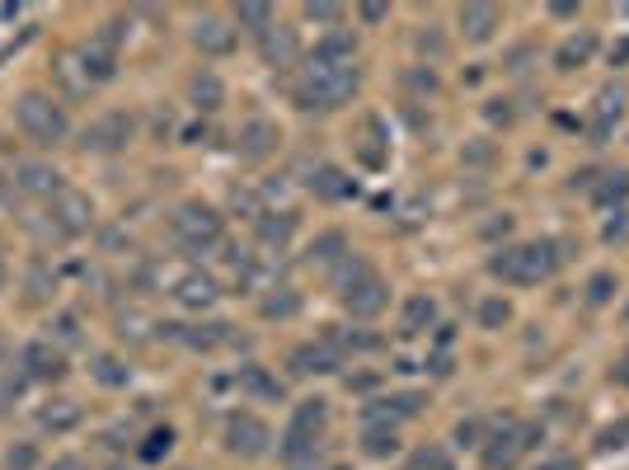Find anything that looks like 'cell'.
Masks as SVG:
<instances>
[{"mask_svg":"<svg viewBox=\"0 0 629 470\" xmlns=\"http://www.w3.org/2000/svg\"><path fill=\"white\" fill-rule=\"evenodd\" d=\"M334 282H338V301H343V311L353 315V320H376V315L390 306L385 278L367 264V259H357V254H348V259L338 264Z\"/></svg>","mask_w":629,"mask_h":470,"instance_id":"6da1fadb","label":"cell"},{"mask_svg":"<svg viewBox=\"0 0 629 470\" xmlns=\"http://www.w3.org/2000/svg\"><path fill=\"white\" fill-rule=\"evenodd\" d=\"M564 245H554V240H531V245H507L489 259V273L493 278L512 282V287H531V282L550 278L554 268L564 264Z\"/></svg>","mask_w":629,"mask_h":470,"instance_id":"7a4b0ae2","label":"cell"},{"mask_svg":"<svg viewBox=\"0 0 629 470\" xmlns=\"http://www.w3.org/2000/svg\"><path fill=\"white\" fill-rule=\"evenodd\" d=\"M353 94H357V66H329L310 57V66L296 80V104L301 109H343Z\"/></svg>","mask_w":629,"mask_h":470,"instance_id":"3957f363","label":"cell"},{"mask_svg":"<svg viewBox=\"0 0 629 470\" xmlns=\"http://www.w3.org/2000/svg\"><path fill=\"white\" fill-rule=\"evenodd\" d=\"M15 123L19 132L29 141H38V146H57V141H66V132H71V118H66V109L52 99V94H24L15 104Z\"/></svg>","mask_w":629,"mask_h":470,"instance_id":"277c9868","label":"cell"},{"mask_svg":"<svg viewBox=\"0 0 629 470\" xmlns=\"http://www.w3.org/2000/svg\"><path fill=\"white\" fill-rule=\"evenodd\" d=\"M169 231H174V240H179V250L207 254L212 245H221V235H226V221H221V212H212L207 203H184V207H174V217H169Z\"/></svg>","mask_w":629,"mask_h":470,"instance_id":"5b68a950","label":"cell"},{"mask_svg":"<svg viewBox=\"0 0 629 470\" xmlns=\"http://www.w3.org/2000/svg\"><path fill=\"white\" fill-rule=\"evenodd\" d=\"M94 226V203L80 193V188H62L52 203H47V231L57 240H76Z\"/></svg>","mask_w":629,"mask_h":470,"instance_id":"8992f818","label":"cell"},{"mask_svg":"<svg viewBox=\"0 0 629 470\" xmlns=\"http://www.w3.org/2000/svg\"><path fill=\"white\" fill-rule=\"evenodd\" d=\"M531 447H536V428L531 423H507L484 442V470H517V461Z\"/></svg>","mask_w":629,"mask_h":470,"instance_id":"52a82bcc","label":"cell"},{"mask_svg":"<svg viewBox=\"0 0 629 470\" xmlns=\"http://www.w3.org/2000/svg\"><path fill=\"white\" fill-rule=\"evenodd\" d=\"M10 179H15V188L24 193V198H43V203H52V198L66 188L62 174L52 170V165H43V160H15Z\"/></svg>","mask_w":629,"mask_h":470,"instance_id":"ba28073f","label":"cell"},{"mask_svg":"<svg viewBox=\"0 0 629 470\" xmlns=\"http://www.w3.org/2000/svg\"><path fill=\"white\" fill-rule=\"evenodd\" d=\"M169 297L179 301L184 311H207V306L221 297V287H216V278H207L202 268H184V273H174V282H169Z\"/></svg>","mask_w":629,"mask_h":470,"instance_id":"9c48e42d","label":"cell"},{"mask_svg":"<svg viewBox=\"0 0 629 470\" xmlns=\"http://www.w3.org/2000/svg\"><path fill=\"white\" fill-rule=\"evenodd\" d=\"M268 442H273V433H268L263 419H254V414H231V423H226V447H231L235 456H263Z\"/></svg>","mask_w":629,"mask_h":470,"instance_id":"30bf717a","label":"cell"},{"mask_svg":"<svg viewBox=\"0 0 629 470\" xmlns=\"http://www.w3.org/2000/svg\"><path fill=\"white\" fill-rule=\"evenodd\" d=\"M418 409H423V395L404 391V395H390V400H371L362 409V428H399L404 419H414Z\"/></svg>","mask_w":629,"mask_h":470,"instance_id":"8fae6325","label":"cell"},{"mask_svg":"<svg viewBox=\"0 0 629 470\" xmlns=\"http://www.w3.org/2000/svg\"><path fill=\"white\" fill-rule=\"evenodd\" d=\"M259 52H263V66L287 71V66H296V57H301V38H296V29H287V24H273L268 33H259Z\"/></svg>","mask_w":629,"mask_h":470,"instance_id":"7c38bea8","label":"cell"},{"mask_svg":"<svg viewBox=\"0 0 629 470\" xmlns=\"http://www.w3.org/2000/svg\"><path fill=\"white\" fill-rule=\"evenodd\" d=\"M132 118L127 113H104L94 127H85V151H123L132 141Z\"/></svg>","mask_w":629,"mask_h":470,"instance_id":"4fadbf2b","label":"cell"},{"mask_svg":"<svg viewBox=\"0 0 629 470\" xmlns=\"http://www.w3.org/2000/svg\"><path fill=\"white\" fill-rule=\"evenodd\" d=\"M343 367V353H338L334 339H320V344H306L292 353V372L296 376H324Z\"/></svg>","mask_w":629,"mask_h":470,"instance_id":"5bb4252c","label":"cell"},{"mask_svg":"<svg viewBox=\"0 0 629 470\" xmlns=\"http://www.w3.org/2000/svg\"><path fill=\"white\" fill-rule=\"evenodd\" d=\"M277 141H282L277 123H268V118H249V123L240 127L235 146H240V156H245V160H268L277 151Z\"/></svg>","mask_w":629,"mask_h":470,"instance_id":"9a60e30c","label":"cell"},{"mask_svg":"<svg viewBox=\"0 0 629 470\" xmlns=\"http://www.w3.org/2000/svg\"><path fill=\"white\" fill-rule=\"evenodd\" d=\"M310 193L324 198V203H343V198H353L357 193V184L338 170V165H315V170H310Z\"/></svg>","mask_w":629,"mask_h":470,"instance_id":"2e32d148","label":"cell"},{"mask_svg":"<svg viewBox=\"0 0 629 470\" xmlns=\"http://www.w3.org/2000/svg\"><path fill=\"white\" fill-rule=\"evenodd\" d=\"M19 367L29 376H38V381H57V376H62V348H52L47 339H38V344H29L19 353Z\"/></svg>","mask_w":629,"mask_h":470,"instance_id":"e0dca14e","label":"cell"},{"mask_svg":"<svg viewBox=\"0 0 629 470\" xmlns=\"http://www.w3.org/2000/svg\"><path fill=\"white\" fill-rule=\"evenodd\" d=\"M456 24H461V33L470 43H489L493 29L503 24V15H498V5H465L461 15H456Z\"/></svg>","mask_w":629,"mask_h":470,"instance_id":"ac0fdd59","label":"cell"},{"mask_svg":"<svg viewBox=\"0 0 629 470\" xmlns=\"http://www.w3.org/2000/svg\"><path fill=\"white\" fill-rule=\"evenodd\" d=\"M193 43H198V52H207V57H226L235 47V29H226L216 15H202L198 29H193Z\"/></svg>","mask_w":629,"mask_h":470,"instance_id":"d6986e66","label":"cell"},{"mask_svg":"<svg viewBox=\"0 0 629 470\" xmlns=\"http://www.w3.org/2000/svg\"><path fill=\"white\" fill-rule=\"evenodd\" d=\"M620 113H625V90L620 85H606L597 94V118H592V141H606L611 137V127L620 123Z\"/></svg>","mask_w":629,"mask_h":470,"instance_id":"ffe728a7","label":"cell"},{"mask_svg":"<svg viewBox=\"0 0 629 470\" xmlns=\"http://www.w3.org/2000/svg\"><path fill=\"white\" fill-rule=\"evenodd\" d=\"M592 52H597V33H573V38H564L559 43V52H554V66L559 71H578V66L592 62Z\"/></svg>","mask_w":629,"mask_h":470,"instance_id":"44dd1931","label":"cell"},{"mask_svg":"<svg viewBox=\"0 0 629 470\" xmlns=\"http://www.w3.org/2000/svg\"><path fill=\"white\" fill-rule=\"evenodd\" d=\"M80 66H85V76H90V85H99V80H113V71H118V52L108 43H99L94 38L85 52H80Z\"/></svg>","mask_w":629,"mask_h":470,"instance_id":"7402d4cb","label":"cell"},{"mask_svg":"<svg viewBox=\"0 0 629 470\" xmlns=\"http://www.w3.org/2000/svg\"><path fill=\"white\" fill-rule=\"evenodd\" d=\"M348 254H353V250H348L343 231H324L320 240H310V264H320V268H338Z\"/></svg>","mask_w":629,"mask_h":470,"instance_id":"603a6c76","label":"cell"},{"mask_svg":"<svg viewBox=\"0 0 629 470\" xmlns=\"http://www.w3.org/2000/svg\"><path fill=\"white\" fill-rule=\"evenodd\" d=\"M353 33H329V38H320L315 43V62H329V66H353Z\"/></svg>","mask_w":629,"mask_h":470,"instance_id":"cb8c5ba5","label":"cell"},{"mask_svg":"<svg viewBox=\"0 0 629 470\" xmlns=\"http://www.w3.org/2000/svg\"><path fill=\"white\" fill-rule=\"evenodd\" d=\"M80 419H85V409H80L76 400H57V405H47L43 414H38V423L52 428V433H71Z\"/></svg>","mask_w":629,"mask_h":470,"instance_id":"d4e9b609","label":"cell"},{"mask_svg":"<svg viewBox=\"0 0 629 470\" xmlns=\"http://www.w3.org/2000/svg\"><path fill=\"white\" fill-rule=\"evenodd\" d=\"M292 231H296L292 212H268V217L259 221V240H263V245H277V250L292 240Z\"/></svg>","mask_w":629,"mask_h":470,"instance_id":"484cf974","label":"cell"},{"mask_svg":"<svg viewBox=\"0 0 629 470\" xmlns=\"http://www.w3.org/2000/svg\"><path fill=\"white\" fill-rule=\"evenodd\" d=\"M193 104H198V109H221V104H226V85H221V80L212 76V71H202V76H193Z\"/></svg>","mask_w":629,"mask_h":470,"instance_id":"4316f807","label":"cell"},{"mask_svg":"<svg viewBox=\"0 0 629 470\" xmlns=\"http://www.w3.org/2000/svg\"><path fill=\"white\" fill-rule=\"evenodd\" d=\"M24 386H29V372L19 367V362H5L0 367V409H10L24 395Z\"/></svg>","mask_w":629,"mask_h":470,"instance_id":"83f0119b","label":"cell"},{"mask_svg":"<svg viewBox=\"0 0 629 470\" xmlns=\"http://www.w3.org/2000/svg\"><path fill=\"white\" fill-rule=\"evenodd\" d=\"M57 76H62L66 94H90V76H85V66H80V52H66L62 62H57Z\"/></svg>","mask_w":629,"mask_h":470,"instance_id":"f1b7e54d","label":"cell"},{"mask_svg":"<svg viewBox=\"0 0 629 470\" xmlns=\"http://www.w3.org/2000/svg\"><path fill=\"white\" fill-rule=\"evenodd\" d=\"M296 311H301V292H292V287H273V297H263L268 320H292Z\"/></svg>","mask_w":629,"mask_h":470,"instance_id":"f546056e","label":"cell"},{"mask_svg":"<svg viewBox=\"0 0 629 470\" xmlns=\"http://www.w3.org/2000/svg\"><path fill=\"white\" fill-rule=\"evenodd\" d=\"M592 198H597L601 207H615V203H625V198H629V174H625V170H615V174H601V184L592 188Z\"/></svg>","mask_w":629,"mask_h":470,"instance_id":"4dcf8cb0","label":"cell"},{"mask_svg":"<svg viewBox=\"0 0 629 470\" xmlns=\"http://www.w3.org/2000/svg\"><path fill=\"white\" fill-rule=\"evenodd\" d=\"M240 386H245L249 395H259V400H282V386H277L263 367H245V372H240Z\"/></svg>","mask_w":629,"mask_h":470,"instance_id":"1f68e13d","label":"cell"},{"mask_svg":"<svg viewBox=\"0 0 629 470\" xmlns=\"http://www.w3.org/2000/svg\"><path fill=\"white\" fill-rule=\"evenodd\" d=\"M432 315H437L432 297H409V301H404V334H418V329H428Z\"/></svg>","mask_w":629,"mask_h":470,"instance_id":"d6a6232c","label":"cell"},{"mask_svg":"<svg viewBox=\"0 0 629 470\" xmlns=\"http://www.w3.org/2000/svg\"><path fill=\"white\" fill-rule=\"evenodd\" d=\"M235 24H245V29H254V33H268L273 29V10H268V5H240V10H235Z\"/></svg>","mask_w":629,"mask_h":470,"instance_id":"836d02e7","label":"cell"},{"mask_svg":"<svg viewBox=\"0 0 629 470\" xmlns=\"http://www.w3.org/2000/svg\"><path fill=\"white\" fill-rule=\"evenodd\" d=\"M507 320H512V306H507L503 297H489L484 306H479V325L484 329H503Z\"/></svg>","mask_w":629,"mask_h":470,"instance_id":"e575fe53","label":"cell"},{"mask_svg":"<svg viewBox=\"0 0 629 470\" xmlns=\"http://www.w3.org/2000/svg\"><path fill=\"white\" fill-rule=\"evenodd\" d=\"M620 447H629V419H615L597 433V452H620Z\"/></svg>","mask_w":629,"mask_h":470,"instance_id":"d590c367","label":"cell"},{"mask_svg":"<svg viewBox=\"0 0 629 470\" xmlns=\"http://www.w3.org/2000/svg\"><path fill=\"white\" fill-rule=\"evenodd\" d=\"M601 240H606V245H629V207H620V212H611V217H606V226H601Z\"/></svg>","mask_w":629,"mask_h":470,"instance_id":"8d00e7d4","label":"cell"},{"mask_svg":"<svg viewBox=\"0 0 629 470\" xmlns=\"http://www.w3.org/2000/svg\"><path fill=\"white\" fill-rule=\"evenodd\" d=\"M94 376H99L104 386H127V381H132V372H127L118 358H94Z\"/></svg>","mask_w":629,"mask_h":470,"instance_id":"74e56055","label":"cell"},{"mask_svg":"<svg viewBox=\"0 0 629 470\" xmlns=\"http://www.w3.org/2000/svg\"><path fill=\"white\" fill-rule=\"evenodd\" d=\"M409 470H456V466H451V456H446L442 447H423V452H414Z\"/></svg>","mask_w":629,"mask_h":470,"instance_id":"f35d334b","label":"cell"},{"mask_svg":"<svg viewBox=\"0 0 629 470\" xmlns=\"http://www.w3.org/2000/svg\"><path fill=\"white\" fill-rule=\"evenodd\" d=\"M399 442H395V428H367V452L371 456H385V452H395Z\"/></svg>","mask_w":629,"mask_h":470,"instance_id":"ab89813d","label":"cell"},{"mask_svg":"<svg viewBox=\"0 0 629 470\" xmlns=\"http://www.w3.org/2000/svg\"><path fill=\"white\" fill-rule=\"evenodd\" d=\"M611 292H615L611 273H597V278L587 282V301H592V306H606V301H611Z\"/></svg>","mask_w":629,"mask_h":470,"instance_id":"60d3db41","label":"cell"},{"mask_svg":"<svg viewBox=\"0 0 629 470\" xmlns=\"http://www.w3.org/2000/svg\"><path fill=\"white\" fill-rule=\"evenodd\" d=\"M310 24H343V5H306Z\"/></svg>","mask_w":629,"mask_h":470,"instance_id":"b9f144b4","label":"cell"},{"mask_svg":"<svg viewBox=\"0 0 629 470\" xmlns=\"http://www.w3.org/2000/svg\"><path fill=\"white\" fill-rule=\"evenodd\" d=\"M169 428H160V433H151V438H146V447H141V456H146V461H160V456L169 452Z\"/></svg>","mask_w":629,"mask_h":470,"instance_id":"7bdbcfd3","label":"cell"},{"mask_svg":"<svg viewBox=\"0 0 629 470\" xmlns=\"http://www.w3.org/2000/svg\"><path fill=\"white\" fill-rule=\"evenodd\" d=\"M118 334H123V339L132 334L137 344H141V339H151V334H146V320H141V315H118Z\"/></svg>","mask_w":629,"mask_h":470,"instance_id":"ee69618b","label":"cell"},{"mask_svg":"<svg viewBox=\"0 0 629 470\" xmlns=\"http://www.w3.org/2000/svg\"><path fill=\"white\" fill-rule=\"evenodd\" d=\"M5 461H10V470H29L33 466V447H10V456H5Z\"/></svg>","mask_w":629,"mask_h":470,"instance_id":"f6af8a7d","label":"cell"},{"mask_svg":"<svg viewBox=\"0 0 629 470\" xmlns=\"http://www.w3.org/2000/svg\"><path fill=\"white\" fill-rule=\"evenodd\" d=\"M456 438H461V447H475V438H479V419H465L461 428H456Z\"/></svg>","mask_w":629,"mask_h":470,"instance_id":"bcb514c9","label":"cell"},{"mask_svg":"<svg viewBox=\"0 0 629 470\" xmlns=\"http://www.w3.org/2000/svg\"><path fill=\"white\" fill-rule=\"evenodd\" d=\"M385 15H390V10H385V5H362V19H367V24H381Z\"/></svg>","mask_w":629,"mask_h":470,"instance_id":"7dc6e473","label":"cell"},{"mask_svg":"<svg viewBox=\"0 0 629 470\" xmlns=\"http://www.w3.org/2000/svg\"><path fill=\"white\" fill-rule=\"evenodd\" d=\"M615 386H625V391H629V353H625V358H620V367H615Z\"/></svg>","mask_w":629,"mask_h":470,"instance_id":"c3c4849f","label":"cell"},{"mask_svg":"<svg viewBox=\"0 0 629 470\" xmlns=\"http://www.w3.org/2000/svg\"><path fill=\"white\" fill-rule=\"evenodd\" d=\"M629 62V38H625V43H615L611 47V66H625Z\"/></svg>","mask_w":629,"mask_h":470,"instance_id":"681fc988","label":"cell"},{"mask_svg":"<svg viewBox=\"0 0 629 470\" xmlns=\"http://www.w3.org/2000/svg\"><path fill=\"white\" fill-rule=\"evenodd\" d=\"M57 329H62V339H66V344H76V339H80V329H76V320H71V315H66V320H62Z\"/></svg>","mask_w":629,"mask_h":470,"instance_id":"f907efd6","label":"cell"},{"mask_svg":"<svg viewBox=\"0 0 629 470\" xmlns=\"http://www.w3.org/2000/svg\"><path fill=\"white\" fill-rule=\"evenodd\" d=\"M52 470H85V461H76V456H62V461H52Z\"/></svg>","mask_w":629,"mask_h":470,"instance_id":"816d5d0a","label":"cell"},{"mask_svg":"<svg viewBox=\"0 0 629 470\" xmlns=\"http://www.w3.org/2000/svg\"><path fill=\"white\" fill-rule=\"evenodd\" d=\"M489 118H493V123H507V118H512V109H498V99H493V104H489Z\"/></svg>","mask_w":629,"mask_h":470,"instance_id":"f5cc1de1","label":"cell"},{"mask_svg":"<svg viewBox=\"0 0 629 470\" xmlns=\"http://www.w3.org/2000/svg\"><path fill=\"white\" fill-rule=\"evenodd\" d=\"M5 362H10V344H5V339H0V367H5Z\"/></svg>","mask_w":629,"mask_h":470,"instance_id":"db71d44e","label":"cell"},{"mask_svg":"<svg viewBox=\"0 0 629 470\" xmlns=\"http://www.w3.org/2000/svg\"><path fill=\"white\" fill-rule=\"evenodd\" d=\"M540 470H568V466H564V461H554V466H540Z\"/></svg>","mask_w":629,"mask_h":470,"instance_id":"11a10c76","label":"cell"},{"mask_svg":"<svg viewBox=\"0 0 629 470\" xmlns=\"http://www.w3.org/2000/svg\"><path fill=\"white\" fill-rule=\"evenodd\" d=\"M0 287H5V259H0Z\"/></svg>","mask_w":629,"mask_h":470,"instance_id":"9f6ffc18","label":"cell"}]
</instances>
